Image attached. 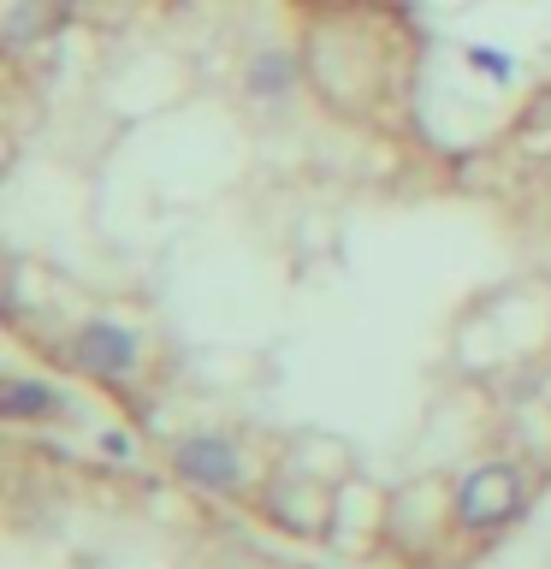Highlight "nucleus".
<instances>
[{"mask_svg": "<svg viewBox=\"0 0 551 569\" xmlns=\"http://www.w3.org/2000/svg\"><path fill=\"white\" fill-rule=\"evenodd\" d=\"M522 498H528V475L515 462H480V469H469L457 480L451 510L462 528H504L522 510Z\"/></svg>", "mask_w": 551, "mask_h": 569, "instance_id": "obj_1", "label": "nucleus"}, {"mask_svg": "<svg viewBox=\"0 0 551 569\" xmlns=\"http://www.w3.org/2000/svg\"><path fill=\"white\" fill-rule=\"evenodd\" d=\"M78 368L83 373H96V380H124L137 362H142V338L124 327V320H83L78 327Z\"/></svg>", "mask_w": 551, "mask_h": 569, "instance_id": "obj_2", "label": "nucleus"}, {"mask_svg": "<svg viewBox=\"0 0 551 569\" xmlns=\"http://www.w3.org/2000/svg\"><path fill=\"white\" fill-rule=\"evenodd\" d=\"M172 469L190 480V487H208V492H231L243 480V451L220 433H190L178 439L172 451Z\"/></svg>", "mask_w": 551, "mask_h": 569, "instance_id": "obj_3", "label": "nucleus"}, {"mask_svg": "<svg viewBox=\"0 0 551 569\" xmlns=\"http://www.w3.org/2000/svg\"><path fill=\"white\" fill-rule=\"evenodd\" d=\"M78 12V0H12L7 12V42L12 48H30V42H48L66 18Z\"/></svg>", "mask_w": 551, "mask_h": 569, "instance_id": "obj_4", "label": "nucleus"}, {"mask_svg": "<svg viewBox=\"0 0 551 569\" xmlns=\"http://www.w3.org/2000/svg\"><path fill=\"white\" fill-rule=\"evenodd\" d=\"M297 71H302V66H297L291 48H267V53H256V60H249L243 83H249V96H256V101L273 107V101H284V96L297 89Z\"/></svg>", "mask_w": 551, "mask_h": 569, "instance_id": "obj_5", "label": "nucleus"}, {"mask_svg": "<svg viewBox=\"0 0 551 569\" xmlns=\"http://www.w3.org/2000/svg\"><path fill=\"white\" fill-rule=\"evenodd\" d=\"M0 416L7 421H48V416H66V398L48 380H7V391H0Z\"/></svg>", "mask_w": 551, "mask_h": 569, "instance_id": "obj_6", "label": "nucleus"}, {"mask_svg": "<svg viewBox=\"0 0 551 569\" xmlns=\"http://www.w3.org/2000/svg\"><path fill=\"white\" fill-rule=\"evenodd\" d=\"M469 66H474V71H487V78H492V83H510V78H515V66H510V53H498V48H480V42L469 48Z\"/></svg>", "mask_w": 551, "mask_h": 569, "instance_id": "obj_7", "label": "nucleus"}]
</instances>
